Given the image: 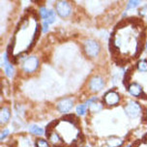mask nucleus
<instances>
[{
	"instance_id": "obj_1",
	"label": "nucleus",
	"mask_w": 147,
	"mask_h": 147,
	"mask_svg": "<svg viewBox=\"0 0 147 147\" xmlns=\"http://www.w3.org/2000/svg\"><path fill=\"white\" fill-rule=\"evenodd\" d=\"M129 22V32H122L119 27L115 29L114 33L125 38V41L112 40L110 39V47L114 51V53L121 56L123 59L136 57L141 52L143 48L142 41L143 36L141 33L143 31L140 29V22Z\"/></svg>"
},
{
	"instance_id": "obj_18",
	"label": "nucleus",
	"mask_w": 147,
	"mask_h": 147,
	"mask_svg": "<svg viewBox=\"0 0 147 147\" xmlns=\"http://www.w3.org/2000/svg\"><path fill=\"white\" fill-rule=\"evenodd\" d=\"M55 20V13L53 10H49V13H48V16H47L46 20H44V22H46L47 23H49V24H51V23H53Z\"/></svg>"
},
{
	"instance_id": "obj_13",
	"label": "nucleus",
	"mask_w": 147,
	"mask_h": 147,
	"mask_svg": "<svg viewBox=\"0 0 147 147\" xmlns=\"http://www.w3.org/2000/svg\"><path fill=\"white\" fill-rule=\"evenodd\" d=\"M107 144L109 147H121L124 144V140L119 138V136H111L109 138H107Z\"/></svg>"
},
{
	"instance_id": "obj_17",
	"label": "nucleus",
	"mask_w": 147,
	"mask_h": 147,
	"mask_svg": "<svg viewBox=\"0 0 147 147\" xmlns=\"http://www.w3.org/2000/svg\"><path fill=\"white\" fill-rule=\"evenodd\" d=\"M87 109H88V106L85 103L84 104H80V105H78V106L77 107L76 111H77V114L78 115V116H83V115L86 114Z\"/></svg>"
},
{
	"instance_id": "obj_23",
	"label": "nucleus",
	"mask_w": 147,
	"mask_h": 147,
	"mask_svg": "<svg viewBox=\"0 0 147 147\" xmlns=\"http://www.w3.org/2000/svg\"><path fill=\"white\" fill-rule=\"evenodd\" d=\"M49 23H47L46 22H43V32H48V31H49Z\"/></svg>"
},
{
	"instance_id": "obj_11",
	"label": "nucleus",
	"mask_w": 147,
	"mask_h": 147,
	"mask_svg": "<svg viewBox=\"0 0 147 147\" xmlns=\"http://www.w3.org/2000/svg\"><path fill=\"white\" fill-rule=\"evenodd\" d=\"M85 104L88 106V109L93 112L100 111V110H102V109H103V104L99 101V99L97 97H92V98L88 99L85 102Z\"/></svg>"
},
{
	"instance_id": "obj_14",
	"label": "nucleus",
	"mask_w": 147,
	"mask_h": 147,
	"mask_svg": "<svg viewBox=\"0 0 147 147\" xmlns=\"http://www.w3.org/2000/svg\"><path fill=\"white\" fill-rule=\"evenodd\" d=\"M4 60H5V73H6V76L8 78H13L15 74V68L14 66L10 63V60L8 58V54L4 55Z\"/></svg>"
},
{
	"instance_id": "obj_2",
	"label": "nucleus",
	"mask_w": 147,
	"mask_h": 147,
	"mask_svg": "<svg viewBox=\"0 0 147 147\" xmlns=\"http://www.w3.org/2000/svg\"><path fill=\"white\" fill-rule=\"evenodd\" d=\"M82 48L85 55L91 59L98 57L100 52H101V45L95 39H86L83 42Z\"/></svg>"
},
{
	"instance_id": "obj_6",
	"label": "nucleus",
	"mask_w": 147,
	"mask_h": 147,
	"mask_svg": "<svg viewBox=\"0 0 147 147\" xmlns=\"http://www.w3.org/2000/svg\"><path fill=\"white\" fill-rule=\"evenodd\" d=\"M88 89L93 93H98L102 91L106 86V81L101 76H93L88 81Z\"/></svg>"
},
{
	"instance_id": "obj_22",
	"label": "nucleus",
	"mask_w": 147,
	"mask_h": 147,
	"mask_svg": "<svg viewBox=\"0 0 147 147\" xmlns=\"http://www.w3.org/2000/svg\"><path fill=\"white\" fill-rule=\"evenodd\" d=\"M9 134H10V131L8 130V129H4V130L1 132V134H0V140H4L5 138H6L8 136H9Z\"/></svg>"
},
{
	"instance_id": "obj_20",
	"label": "nucleus",
	"mask_w": 147,
	"mask_h": 147,
	"mask_svg": "<svg viewBox=\"0 0 147 147\" xmlns=\"http://www.w3.org/2000/svg\"><path fill=\"white\" fill-rule=\"evenodd\" d=\"M140 3V0H129L127 5V10L133 9V8L138 7Z\"/></svg>"
},
{
	"instance_id": "obj_15",
	"label": "nucleus",
	"mask_w": 147,
	"mask_h": 147,
	"mask_svg": "<svg viewBox=\"0 0 147 147\" xmlns=\"http://www.w3.org/2000/svg\"><path fill=\"white\" fill-rule=\"evenodd\" d=\"M136 70L141 74L147 73V59H141L136 62Z\"/></svg>"
},
{
	"instance_id": "obj_19",
	"label": "nucleus",
	"mask_w": 147,
	"mask_h": 147,
	"mask_svg": "<svg viewBox=\"0 0 147 147\" xmlns=\"http://www.w3.org/2000/svg\"><path fill=\"white\" fill-rule=\"evenodd\" d=\"M36 147H51V144L48 140H44V138H38L35 142Z\"/></svg>"
},
{
	"instance_id": "obj_8",
	"label": "nucleus",
	"mask_w": 147,
	"mask_h": 147,
	"mask_svg": "<svg viewBox=\"0 0 147 147\" xmlns=\"http://www.w3.org/2000/svg\"><path fill=\"white\" fill-rule=\"evenodd\" d=\"M74 105H75V100L73 98H64L57 103L56 109L61 113H67L74 107Z\"/></svg>"
},
{
	"instance_id": "obj_4",
	"label": "nucleus",
	"mask_w": 147,
	"mask_h": 147,
	"mask_svg": "<svg viewBox=\"0 0 147 147\" xmlns=\"http://www.w3.org/2000/svg\"><path fill=\"white\" fill-rule=\"evenodd\" d=\"M40 66V59L36 55H30L22 62V69L25 74H34Z\"/></svg>"
},
{
	"instance_id": "obj_3",
	"label": "nucleus",
	"mask_w": 147,
	"mask_h": 147,
	"mask_svg": "<svg viewBox=\"0 0 147 147\" xmlns=\"http://www.w3.org/2000/svg\"><path fill=\"white\" fill-rule=\"evenodd\" d=\"M56 14L61 18H68L73 14V5L68 0H57L54 4Z\"/></svg>"
},
{
	"instance_id": "obj_12",
	"label": "nucleus",
	"mask_w": 147,
	"mask_h": 147,
	"mask_svg": "<svg viewBox=\"0 0 147 147\" xmlns=\"http://www.w3.org/2000/svg\"><path fill=\"white\" fill-rule=\"evenodd\" d=\"M11 119V110L8 107H3L0 110V124L6 125Z\"/></svg>"
},
{
	"instance_id": "obj_24",
	"label": "nucleus",
	"mask_w": 147,
	"mask_h": 147,
	"mask_svg": "<svg viewBox=\"0 0 147 147\" xmlns=\"http://www.w3.org/2000/svg\"><path fill=\"white\" fill-rule=\"evenodd\" d=\"M145 49L147 51V43H146V45H145Z\"/></svg>"
},
{
	"instance_id": "obj_10",
	"label": "nucleus",
	"mask_w": 147,
	"mask_h": 147,
	"mask_svg": "<svg viewBox=\"0 0 147 147\" xmlns=\"http://www.w3.org/2000/svg\"><path fill=\"white\" fill-rule=\"evenodd\" d=\"M47 136H48L49 140L55 147H61L64 144V141H63L62 138L55 130H49L48 133H47Z\"/></svg>"
},
{
	"instance_id": "obj_21",
	"label": "nucleus",
	"mask_w": 147,
	"mask_h": 147,
	"mask_svg": "<svg viewBox=\"0 0 147 147\" xmlns=\"http://www.w3.org/2000/svg\"><path fill=\"white\" fill-rule=\"evenodd\" d=\"M48 13H49V10L45 7H42L40 8V11H39V14H40V18L42 20H46L47 16H48Z\"/></svg>"
},
{
	"instance_id": "obj_16",
	"label": "nucleus",
	"mask_w": 147,
	"mask_h": 147,
	"mask_svg": "<svg viewBox=\"0 0 147 147\" xmlns=\"http://www.w3.org/2000/svg\"><path fill=\"white\" fill-rule=\"evenodd\" d=\"M29 131L31 134H33V135H35V136H43L45 134L44 129L42 127H39V126H37V125H31L29 127Z\"/></svg>"
},
{
	"instance_id": "obj_9",
	"label": "nucleus",
	"mask_w": 147,
	"mask_h": 147,
	"mask_svg": "<svg viewBox=\"0 0 147 147\" xmlns=\"http://www.w3.org/2000/svg\"><path fill=\"white\" fill-rule=\"evenodd\" d=\"M127 90L132 96L138 98L141 97L144 94V88L140 83L136 82V81H132V82L127 84Z\"/></svg>"
},
{
	"instance_id": "obj_7",
	"label": "nucleus",
	"mask_w": 147,
	"mask_h": 147,
	"mask_svg": "<svg viewBox=\"0 0 147 147\" xmlns=\"http://www.w3.org/2000/svg\"><path fill=\"white\" fill-rule=\"evenodd\" d=\"M121 101V97L119 93L115 90L107 91L104 96V103L107 107H115L118 106Z\"/></svg>"
},
{
	"instance_id": "obj_5",
	"label": "nucleus",
	"mask_w": 147,
	"mask_h": 147,
	"mask_svg": "<svg viewBox=\"0 0 147 147\" xmlns=\"http://www.w3.org/2000/svg\"><path fill=\"white\" fill-rule=\"evenodd\" d=\"M124 111L129 118L136 119L141 113V106L136 101H129L124 106Z\"/></svg>"
},
{
	"instance_id": "obj_25",
	"label": "nucleus",
	"mask_w": 147,
	"mask_h": 147,
	"mask_svg": "<svg viewBox=\"0 0 147 147\" xmlns=\"http://www.w3.org/2000/svg\"><path fill=\"white\" fill-rule=\"evenodd\" d=\"M123 147H131V146H123Z\"/></svg>"
}]
</instances>
